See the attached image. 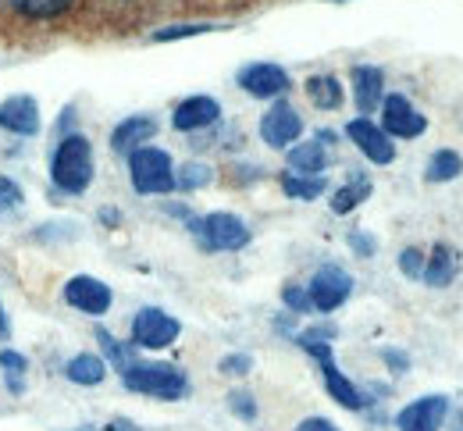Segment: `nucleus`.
Wrapping results in <instances>:
<instances>
[{"label": "nucleus", "instance_id": "nucleus-4", "mask_svg": "<svg viewBox=\"0 0 463 431\" xmlns=\"http://www.w3.org/2000/svg\"><path fill=\"white\" fill-rule=\"evenodd\" d=\"M193 236H200L207 249H242L250 243V229L235 214H207L193 221Z\"/></svg>", "mask_w": 463, "mask_h": 431}, {"label": "nucleus", "instance_id": "nucleus-25", "mask_svg": "<svg viewBox=\"0 0 463 431\" xmlns=\"http://www.w3.org/2000/svg\"><path fill=\"white\" fill-rule=\"evenodd\" d=\"M371 196V183L367 179H356V183H349L346 189H339L335 192V200H332V211L335 214H349L356 203H364Z\"/></svg>", "mask_w": 463, "mask_h": 431}, {"label": "nucleus", "instance_id": "nucleus-33", "mask_svg": "<svg viewBox=\"0 0 463 431\" xmlns=\"http://www.w3.org/2000/svg\"><path fill=\"white\" fill-rule=\"evenodd\" d=\"M0 203L4 207H18L22 203V189L11 183V179H0Z\"/></svg>", "mask_w": 463, "mask_h": 431}, {"label": "nucleus", "instance_id": "nucleus-17", "mask_svg": "<svg viewBox=\"0 0 463 431\" xmlns=\"http://www.w3.org/2000/svg\"><path fill=\"white\" fill-rule=\"evenodd\" d=\"M321 374H325V385H328V392H332L335 403H343L346 410H360L364 407V396L356 392V385L349 381L346 374L332 364V357H321Z\"/></svg>", "mask_w": 463, "mask_h": 431}, {"label": "nucleus", "instance_id": "nucleus-8", "mask_svg": "<svg viewBox=\"0 0 463 431\" xmlns=\"http://www.w3.org/2000/svg\"><path fill=\"white\" fill-rule=\"evenodd\" d=\"M446 414H449L446 396H424V399H417V403H410V407L400 410L396 428L400 431H439L442 428V421H446Z\"/></svg>", "mask_w": 463, "mask_h": 431}, {"label": "nucleus", "instance_id": "nucleus-24", "mask_svg": "<svg viewBox=\"0 0 463 431\" xmlns=\"http://www.w3.org/2000/svg\"><path fill=\"white\" fill-rule=\"evenodd\" d=\"M463 172V161L460 154H453V150H439L431 161H428V179L431 183H449V179H457Z\"/></svg>", "mask_w": 463, "mask_h": 431}, {"label": "nucleus", "instance_id": "nucleus-11", "mask_svg": "<svg viewBox=\"0 0 463 431\" xmlns=\"http://www.w3.org/2000/svg\"><path fill=\"white\" fill-rule=\"evenodd\" d=\"M382 125H385V136H396V139H413V136H420L428 122H424V115H417L413 108H410V100L406 97H385V104H382Z\"/></svg>", "mask_w": 463, "mask_h": 431}, {"label": "nucleus", "instance_id": "nucleus-29", "mask_svg": "<svg viewBox=\"0 0 463 431\" xmlns=\"http://www.w3.org/2000/svg\"><path fill=\"white\" fill-rule=\"evenodd\" d=\"M229 407L239 414V417H246V421H253V417H257V403H253V396H246V392H232Z\"/></svg>", "mask_w": 463, "mask_h": 431}, {"label": "nucleus", "instance_id": "nucleus-5", "mask_svg": "<svg viewBox=\"0 0 463 431\" xmlns=\"http://www.w3.org/2000/svg\"><path fill=\"white\" fill-rule=\"evenodd\" d=\"M178 332H182V324L175 321L172 314H165V310L157 307L139 310L136 321H132V342L143 346V350H165V346H172L175 339H178Z\"/></svg>", "mask_w": 463, "mask_h": 431}, {"label": "nucleus", "instance_id": "nucleus-36", "mask_svg": "<svg viewBox=\"0 0 463 431\" xmlns=\"http://www.w3.org/2000/svg\"><path fill=\"white\" fill-rule=\"evenodd\" d=\"M7 332V317H4V307H0V335Z\"/></svg>", "mask_w": 463, "mask_h": 431}, {"label": "nucleus", "instance_id": "nucleus-12", "mask_svg": "<svg viewBox=\"0 0 463 431\" xmlns=\"http://www.w3.org/2000/svg\"><path fill=\"white\" fill-rule=\"evenodd\" d=\"M299 132H303V122H299V115L292 111L289 104H275L264 118H260V136H264V143L268 146H289L299 139Z\"/></svg>", "mask_w": 463, "mask_h": 431}, {"label": "nucleus", "instance_id": "nucleus-6", "mask_svg": "<svg viewBox=\"0 0 463 431\" xmlns=\"http://www.w3.org/2000/svg\"><path fill=\"white\" fill-rule=\"evenodd\" d=\"M349 289H353V278H349L343 267L328 264V267H321V271L310 278L307 296H310V307H317L328 314V310H335L346 304Z\"/></svg>", "mask_w": 463, "mask_h": 431}, {"label": "nucleus", "instance_id": "nucleus-23", "mask_svg": "<svg viewBox=\"0 0 463 431\" xmlns=\"http://www.w3.org/2000/svg\"><path fill=\"white\" fill-rule=\"evenodd\" d=\"M282 189L289 192L292 200H317L321 192H325V179L321 175H282Z\"/></svg>", "mask_w": 463, "mask_h": 431}, {"label": "nucleus", "instance_id": "nucleus-2", "mask_svg": "<svg viewBox=\"0 0 463 431\" xmlns=\"http://www.w3.org/2000/svg\"><path fill=\"white\" fill-rule=\"evenodd\" d=\"M121 381L132 392L157 396V399H182L189 392V378L172 364H128L121 370Z\"/></svg>", "mask_w": 463, "mask_h": 431}, {"label": "nucleus", "instance_id": "nucleus-7", "mask_svg": "<svg viewBox=\"0 0 463 431\" xmlns=\"http://www.w3.org/2000/svg\"><path fill=\"white\" fill-rule=\"evenodd\" d=\"M64 300L75 310H82V314L100 317V314H108V307H111V289H108L100 278L75 275V278L64 286Z\"/></svg>", "mask_w": 463, "mask_h": 431}, {"label": "nucleus", "instance_id": "nucleus-22", "mask_svg": "<svg viewBox=\"0 0 463 431\" xmlns=\"http://www.w3.org/2000/svg\"><path fill=\"white\" fill-rule=\"evenodd\" d=\"M11 4H14L18 14H25V18H33V22H43V18L64 14L75 0H11Z\"/></svg>", "mask_w": 463, "mask_h": 431}, {"label": "nucleus", "instance_id": "nucleus-14", "mask_svg": "<svg viewBox=\"0 0 463 431\" xmlns=\"http://www.w3.org/2000/svg\"><path fill=\"white\" fill-rule=\"evenodd\" d=\"M218 115H222L218 100H211V97H189L175 111V128L178 132H196V128H207V125L218 122Z\"/></svg>", "mask_w": 463, "mask_h": 431}, {"label": "nucleus", "instance_id": "nucleus-26", "mask_svg": "<svg viewBox=\"0 0 463 431\" xmlns=\"http://www.w3.org/2000/svg\"><path fill=\"white\" fill-rule=\"evenodd\" d=\"M211 183V168L207 164H185L178 175H175V185L178 189H200V185Z\"/></svg>", "mask_w": 463, "mask_h": 431}, {"label": "nucleus", "instance_id": "nucleus-10", "mask_svg": "<svg viewBox=\"0 0 463 431\" xmlns=\"http://www.w3.org/2000/svg\"><path fill=\"white\" fill-rule=\"evenodd\" d=\"M239 86L250 93V97H260V100H271V97H282L289 89V75L279 68V64H250L239 71Z\"/></svg>", "mask_w": 463, "mask_h": 431}, {"label": "nucleus", "instance_id": "nucleus-20", "mask_svg": "<svg viewBox=\"0 0 463 431\" xmlns=\"http://www.w3.org/2000/svg\"><path fill=\"white\" fill-rule=\"evenodd\" d=\"M307 97H310L314 108L335 111L343 104V86H339L335 75H314V79H307Z\"/></svg>", "mask_w": 463, "mask_h": 431}, {"label": "nucleus", "instance_id": "nucleus-35", "mask_svg": "<svg viewBox=\"0 0 463 431\" xmlns=\"http://www.w3.org/2000/svg\"><path fill=\"white\" fill-rule=\"evenodd\" d=\"M349 243H353L356 249H364V253H371V249H374V243H371V239H364V236H353Z\"/></svg>", "mask_w": 463, "mask_h": 431}, {"label": "nucleus", "instance_id": "nucleus-32", "mask_svg": "<svg viewBox=\"0 0 463 431\" xmlns=\"http://www.w3.org/2000/svg\"><path fill=\"white\" fill-rule=\"evenodd\" d=\"M250 368H253V361H250L246 353H232V357L222 361V370H225V374H246Z\"/></svg>", "mask_w": 463, "mask_h": 431}, {"label": "nucleus", "instance_id": "nucleus-21", "mask_svg": "<svg viewBox=\"0 0 463 431\" xmlns=\"http://www.w3.org/2000/svg\"><path fill=\"white\" fill-rule=\"evenodd\" d=\"M68 381H75V385H100L104 378H108V364L100 361V357H93V353H79V357H71L68 361Z\"/></svg>", "mask_w": 463, "mask_h": 431}, {"label": "nucleus", "instance_id": "nucleus-16", "mask_svg": "<svg viewBox=\"0 0 463 431\" xmlns=\"http://www.w3.org/2000/svg\"><path fill=\"white\" fill-rule=\"evenodd\" d=\"M353 93H356V108L364 115H371L378 104H382V71L378 68H353Z\"/></svg>", "mask_w": 463, "mask_h": 431}, {"label": "nucleus", "instance_id": "nucleus-27", "mask_svg": "<svg viewBox=\"0 0 463 431\" xmlns=\"http://www.w3.org/2000/svg\"><path fill=\"white\" fill-rule=\"evenodd\" d=\"M0 364H4V370H7V381H11V389H22L25 357H22V353H14V350H4V353H0Z\"/></svg>", "mask_w": 463, "mask_h": 431}, {"label": "nucleus", "instance_id": "nucleus-19", "mask_svg": "<svg viewBox=\"0 0 463 431\" xmlns=\"http://www.w3.org/2000/svg\"><path fill=\"white\" fill-rule=\"evenodd\" d=\"M325 164H328V157H325V143L321 139L317 143H299V146L289 150V168L296 175H321Z\"/></svg>", "mask_w": 463, "mask_h": 431}, {"label": "nucleus", "instance_id": "nucleus-15", "mask_svg": "<svg viewBox=\"0 0 463 431\" xmlns=\"http://www.w3.org/2000/svg\"><path fill=\"white\" fill-rule=\"evenodd\" d=\"M457 271H460V260H457V249L446 247V243H439V247L431 249V257H428V264H424V282L428 286H435V289H442V286H449L453 278H457Z\"/></svg>", "mask_w": 463, "mask_h": 431}, {"label": "nucleus", "instance_id": "nucleus-1", "mask_svg": "<svg viewBox=\"0 0 463 431\" xmlns=\"http://www.w3.org/2000/svg\"><path fill=\"white\" fill-rule=\"evenodd\" d=\"M51 175H54V185L64 192H82L93 183V150H90L86 136H64L61 139Z\"/></svg>", "mask_w": 463, "mask_h": 431}, {"label": "nucleus", "instance_id": "nucleus-34", "mask_svg": "<svg viewBox=\"0 0 463 431\" xmlns=\"http://www.w3.org/2000/svg\"><path fill=\"white\" fill-rule=\"evenodd\" d=\"M296 431H339L332 421H325V417H310V421H303Z\"/></svg>", "mask_w": 463, "mask_h": 431}, {"label": "nucleus", "instance_id": "nucleus-18", "mask_svg": "<svg viewBox=\"0 0 463 431\" xmlns=\"http://www.w3.org/2000/svg\"><path fill=\"white\" fill-rule=\"evenodd\" d=\"M154 136H157V122H154V118L132 115L128 122H121L115 128L111 146H115V150H132V146H139V143H146V139H154Z\"/></svg>", "mask_w": 463, "mask_h": 431}, {"label": "nucleus", "instance_id": "nucleus-30", "mask_svg": "<svg viewBox=\"0 0 463 431\" xmlns=\"http://www.w3.org/2000/svg\"><path fill=\"white\" fill-rule=\"evenodd\" d=\"M214 25H175V29H161L154 40H182V36H200V33H211Z\"/></svg>", "mask_w": 463, "mask_h": 431}, {"label": "nucleus", "instance_id": "nucleus-28", "mask_svg": "<svg viewBox=\"0 0 463 431\" xmlns=\"http://www.w3.org/2000/svg\"><path fill=\"white\" fill-rule=\"evenodd\" d=\"M400 267H403L406 278H420V275H424V253H420V249H403Z\"/></svg>", "mask_w": 463, "mask_h": 431}, {"label": "nucleus", "instance_id": "nucleus-13", "mask_svg": "<svg viewBox=\"0 0 463 431\" xmlns=\"http://www.w3.org/2000/svg\"><path fill=\"white\" fill-rule=\"evenodd\" d=\"M0 128L14 136H36L40 132V108L33 97H11L0 104Z\"/></svg>", "mask_w": 463, "mask_h": 431}, {"label": "nucleus", "instance_id": "nucleus-3", "mask_svg": "<svg viewBox=\"0 0 463 431\" xmlns=\"http://www.w3.org/2000/svg\"><path fill=\"white\" fill-rule=\"evenodd\" d=\"M128 172H132V185L139 192H168L175 185L172 172V157L157 146H139L132 150V161H128Z\"/></svg>", "mask_w": 463, "mask_h": 431}, {"label": "nucleus", "instance_id": "nucleus-31", "mask_svg": "<svg viewBox=\"0 0 463 431\" xmlns=\"http://www.w3.org/2000/svg\"><path fill=\"white\" fill-rule=\"evenodd\" d=\"M282 300H286V307H292L296 314H303V310H310V296L303 293V289H296V286H289L286 293H282Z\"/></svg>", "mask_w": 463, "mask_h": 431}, {"label": "nucleus", "instance_id": "nucleus-9", "mask_svg": "<svg viewBox=\"0 0 463 431\" xmlns=\"http://www.w3.org/2000/svg\"><path fill=\"white\" fill-rule=\"evenodd\" d=\"M349 139L360 146V154L367 157V161H374V164H389L392 157H396V143L385 136V128H378L374 122H367V118H356V122L346 125Z\"/></svg>", "mask_w": 463, "mask_h": 431}]
</instances>
